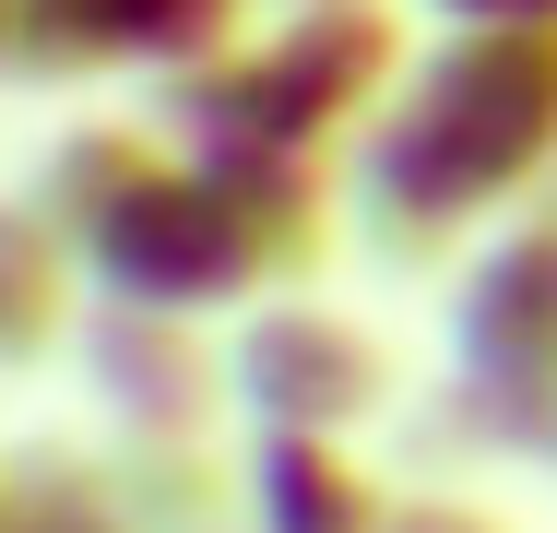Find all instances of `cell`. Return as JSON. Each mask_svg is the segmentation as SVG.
Masks as SVG:
<instances>
[{
  "mask_svg": "<svg viewBox=\"0 0 557 533\" xmlns=\"http://www.w3.org/2000/svg\"><path fill=\"white\" fill-rule=\"evenodd\" d=\"M546 166H557V24H474L416 72V96L368 142L356 202L392 237H416V225L440 237Z\"/></svg>",
  "mask_w": 557,
  "mask_h": 533,
  "instance_id": "6da1fadb",
  "label": "cell"
},
{
  "mask_svg": "<svg viewBox=\"0 0 557 533\" xmlns=\"http://www.w3.org/2000/svg\"><path fill=\"white\" fill-rule=\"evenodd\" d=\"M36 237H48L36 213H0V344H48L60 320V261Z\"/></svg>",
  "mask_w": 557,
  "mask_h": 533,
  "instance_id": "277c9868",
  "label": "cell"
},
{
  "mask_svg": "<svg viewBox=\"0 0 557 533\" xmlns=\"http://www.w3.org/2000/svg\"><path fill=\"white\" fill-rule=\"evenodd\" d=\"M0 12H12V0H0Z\"/></svg>",
  "mask_w": 557,
  "mask_h": 533,
  "instance_id": "8992f818",
  "label": "cell"
},
{
  "mask_svg": "<svg viewBox=\"0 0 557 533\" xmlns=\"http://www.w3.org/2000/svg\"><path fill=\"white\" fill-rule=\"evenodd\" d=\"M462 24H557V0H440Z\"/></svg>",
  "mask_w": 557,
  "mask_h": 533,
  "instance_id": "5b68a950",
  "label": "cell"
},
{
  "mask_svg": "<svg viewBox=\"0 0 557 533\" xmlns=\"http://www.w3.org/2000/svg\"><path fill=\"white\" fill-rule=\"evenodd\" d=\"M237 0H12L24 60H214Z\"/></svg>",
  "mask_w": 557,
  "mask_h": 533,
  "instance_id": "3957f363",
  "label": "cell"
},
{
  "mask_svg": "<svg viewBox=\"0 0 557 533\" xmlns=\"http://www.w3.org/2000/svg\"><path fill=\"white\" fill-rule=\"evenodd\" d=\"M380 84H392V24H380V12H309L297 36L225 48L214 72H190V119L214 131L202 154L309 166V154H321Z\"/></svg>",
  "mask_w": 557,
  "mask_h": 533,
  "instance_id": "7a4b0ae2",
  "label": "cell"
}]
</instances>
